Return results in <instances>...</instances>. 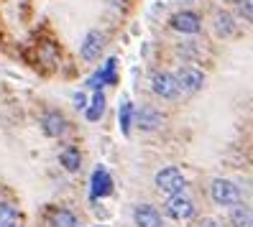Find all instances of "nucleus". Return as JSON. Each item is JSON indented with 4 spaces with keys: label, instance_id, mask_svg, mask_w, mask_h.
Instances as JSON below:
<instances>
[{
    "label": "nucleus",
    "instance_id": "nucleus-1",
    "mask_svg": "<svg viewBox=\"0 0 253 227\" xmlns=\"http://www.w3.org/2000/svg\"><path fill=\"white\" fill-rule=\"evenodd\" d=\"M210 196L220 207H233V204L241 202V187L230 179H215L212 187H210Z\"/></svg>",
    "mask_w": 253,
    "mask_h": 227
},
{
    "label": "nucleus",
    "instance_id": "nucleus-2",
    "mask_svg": "<svg viewBox=\"0 0 253 227\" xmlns=\"http://www.w3.org/2000/svg\"><path fill=\"white\" fill-rule=\"evenodd\" d=\"M184 187H187V179L179 169H174V166H167V169H161L156 174V189L164 191V194H184Z\"/></svg>",
    "mask_w": 253,
    "mask_h": 227
},
{
    "label": "nucleus",
    "instance_id": "nucleus-3",
    "mask_svg": "<svg viewBox=\"0 0 253 227\" xmlns=\"http://www.w3.org/2000/svg\"><path fill=\"white\" fill-rule=\"evenodd\" d=\"M195 212H197V207H195V202H192L187 194H174V196H169L167 215H169L171 220L184 222V220H189V217H195Z\"/></svg>",
    "mask_w": 253,
    "mask_h": 227
},
{
    "label": "nucleus",
    "instance_id": "nucleus-4",
    "mask_svg": "<svg viewBox=\"0 0 253 227\" xmlns=\"http://www.w3.org/2000/svg\"><path fill=\"white\" fill-rule=\"evenodd\" d=\"M151 84H154V92L159 97H164V100H176V97H179V92H182L179 84H176V79H174V74H169V72L154 74Z\"/></svg>",
    "mask_w": 253,
    "mask_h": 227
},
{
    "label": "nucleus",
    "instance_id": "nucleus-5",
    "mask_svg": "<svg viewBox=\"0 0 253 227\" xmlns=\"http://www.w3.org/2000/svg\"><path fill=\"white\" fill-rule=\"evenodd\" d=\"M174 79H176V84H179V89H184V92H200L202 84H205L202 72L195 69V67H182L174 74Z\"/></svg>",
    "mask_w": 253,
    "mask_h": 227
},
{
    "label": "nucleus",
    "instance_id": "nucleus-6",
    "mask_svg": "<svg viewBox=\"0 0 253 227\" xmlns=\"http://www.w3.org/2000/svg\"><path fill=\"white\" fill-rule=\"evenodd\" d=\"M171 28L179 34H200L202 31V18L195 10H182L171 18Z\"/></svg>",
    "mask_w": 253,
    "mask_h": 227
},
{
    "label": "nucleus",
    "instance_id": "nucleus-7",
    "mask_svg": "<svg viewBox=\"0 0 253 227\" xmlns=\"http://www.w3.org/2000/svg\"><path fill=\"white\" fill-rule=\"evenodd\" d=\"M102 49H105V34H102V31H90L84 36L80 51H82L84 62H95V59H100Z\"/></svg>",
    "mask_w": 253,
    "mask_h": 227
},
{
    "label": "nucleus",
    "instance_id": "nucleus-8",
    "mask_svg": "<svg viewBox=\"0 0 253 227\" xmlns=\"http://www.w3.org/2000/svg\"><path fill=\"white\" fill-rule=\"evenodd\" d=\"M133 222H136V227H164L161 212L151 204H141L133 209Z\"/></svg>",
    "mask_w": 253,
    "mask_h": 227
},
{
    "label": "nucleus",
    "instance_id": "nucleus-9",
    "mask_svg": "<svg viewBox=\"0 0 253 227\" xmlns=\"http://www.w3.org/2000/svg\"><path fill=\"white\" fill-rule=\"evenodd\" d=\"M133 115H136V125L141 130H159L164 125V115L156 108H151V105H143V108Z\"/></svg>",
    "mask_w": 253,
    "mask_h": 227
},
{
    "label": "nucleus",
    "instance_id": "nucleus-10",
    "mask_svg": "<svg viewBox=\"0 0 253 227\" xmlns=\"http://www.w3.org/2000/svg\"><path fill=\"white\" fill-rule=\"evenodd\" d=\"M41 125H43V133H46L49 138H59V135H64V133H67V117H64L62 113L51 110V113L43 115Z\"/></svg>",
    "mask_w": 253,
    "mask_h": 227
},
{
    "label": "nucleus",
    "instance_id": "nucleus-11",
    "mask_svg": "<svg viewBox=\"0 0 253 227\" xmlns=\"http://www.w3.org/2000/svg\"><path fill=\"white\" fill-rule=\"evenodd\" d=\"M92 199H102V196H108V194H113V179H110V174H108V169H95V174H92Z\"/></svg>",
    "mask_w": 253,
    "mask_h": 227
},
{
    "label": "nucleus",
    "instance_id": "nucleus-12",
    "mask_svg": "<svg viewBox=\"0 0 253 227\" xmlns=\"http://www.w3.org/2000/svg\"><path fill=\"white\" fill-rule=\"evenodd\" d=\"M115 67H118V59H108V64L100 72H95L92 77L87 79V84H90L92 89H100L102 84H113L115 82Z\"/></svg>",
    "mask_w": 253,
    "mask_h": 227
},
{
    "label": "nucleus",
    "instance_id": "nucleus-13",
    "mask_svg": "<svg viewBox=\"0 0 253 227\" xmlns=\"http://www.w3.org/2000/svg\"><path fill=\"white\" fill-rule=\"evenodd\" d=\"M230 225L233 227H253V215L246 202H238L230 207Z\"/></svg>",
    "mask_w": 253,
    "mask_h": 227
},
{
    "label": "nucleus",
    "instance_id": "nucleus-14",
    "mask_svg": "<svg viewBox=\"0 0 253 227\" xmlns=\"http://www.w3.org/2000/svg\"><path fill=\"white\" fill-rule=\"evenodd\" d=\"M215 31H217V36H222V38H228V36H233V34L238 31V26H235V21H233L230 13H225V10H217V13H215Z\"/></svg>",
    "mask_w": 253,
    "mask_h": 227
},
{
    "label": "nucleus",
    "instance_id": "nucleus-15",
    "mask_svg": "<svg viewBox=\"0 0 253 227\" xmlns=\"http://www.w3.org/2000/svg\"><path fill=\"white\" fill-rule=\"evenodd\" d=\"M59 161H62V166L67 171H80V166H82V156L74 146H67L62 153H59Z\"/></svg>",
    "mask_w": 253,
    "mask_h": 227
},
{
    "label": "nucleus",
    "instance_id": "nucleus-16",
    "mask_svg": "<svg viewBox=\"0 0 253 227\" xmlns=\"http://www.w3.org/2000/svg\"><path fill=\"white\" fill-rule=\"evenodd\" d=\"M18 225H21L18 209L8 202H0V227H18Z\"/></svg>",
    "mask_w": 253,
    "mask_h": 227
},
{
    "label": "nucleus",
    "instance_id": "nucleus-17",
    "mask_svg": "<svg viewBox=\"0 0 253 227\" xmlns=\"http://www.w3.org/2000/svg\"><path fill=\"white\" fill-rule=\"evenodd\" d=\"M49 222L51 227H77V217L69 209H54L49 215Z\"/></svg>",
    "mask_w": 253,
    "mask_h": 227
},
{
    "label": "nucleus",
    "instance_id": "nucleus-18",
    "mask_svg": "<svg viewBox=\"0 0 253 227\" xmlns=\"http://www.w3.org/2000/svg\"><path fill=\"white\" fill-rule=\"evenodd\" d=\"M102 115H105V95L97 89L95 97H92V105L87 108V120H90V123H97Z\"/></svg>",
    "mask_w": 253,
    "mask_h": 227
},
{
    "label": "nucleus",
    "instance_id": "nucleus-19",
    "mask_svg": "<svg viewBox=\"0 0 253 227\" xmlns=\"http://www.w3.org/2000/svg\"><path fill=\"white\" fill-rule=\"evenodd\" d=\"M130 125H133V105L123 102L121 105V130H123V135L130 133Z\"/></svg>",
    "mask_w": 253,
    "mask_h": 227
},
{
    "label": "nucleus",
    "instance_id": "nucleus-20",
    "mask_svg": "<svg viewBox=\"0 0 253 227\" xmlns=\"http://www.w3.org/2000/svg\"><path fill=\"white\" fill-rule=\"evenodd\" d=\"M238 10H241V16L246 18V23H251V18H253V8H251V0H238Z\"/></svg>",
    "mask_w": 253,
    "mask_h": 227
},
{
    "label": "nucleus",
    "instance_id": "nucleus-21",
    "mask_svg": "<svg viewBox=\"0 0 253 227\" xmlns=\"http://www.w3.org/2000/svg\"><path fill=\"white\" fill-rule=\"evenodd\" d=\"M74 102H77V108H87V105H84L87 100H84V95H82V92H80V95H74Z\"/></svg>",
    "mask_w": 253,
    "mask_h": 227
},
{
    "label": "nucleus",
    "instance_id": "nucleus-22",
    "mask_svg": "<svg viewBox=\"0 0 253 227\" xmlns=\"http://www.w3.org/2000/svg\"><path fill=\"white\" fill-rule=\"evenodd\" d=\"M200 227H220V225H217L215 220H202V225H200Z\"/></svg>",
    "mask_w": 253,
    "mask_h": 227
}]
</instances>
